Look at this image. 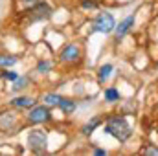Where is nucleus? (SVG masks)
Segmentation results:
<instances>
[{"mask_svg": "<svg viewBox=\"0 0 158 156\" xmlns=\"http://www.w3.org/2000/svg\"><path fill=\"white\" fill-rule=\"evenodd\" d=\"M134 26V15H129V17H125L121 22H119L118 26L114 28V33H116V40L123 39L129 31H131V28Z\"/></svg>", "mask_w": 158, "mask_h": 156, "instance_id": "obj_6", "label": "nucleus"}, {"mask_svg": "<svg viewBox=\"0 0 158 156\" xmlns=\"http://www.w3.org/2000/svg\"><path fill=\"white\" fill-rule=\"evenodd\" d=\"M142 154H145V156H158V149L156 147H153V145H149V147H145L143 151H142Z\"/></svg>", "mask_w": 158, "mask_h": 156, "instance_id": "obj_17", "label": "nucleus"}, {"mask_svg": "<svg viewBox=\"0 0 158 156\" xmlns=\"http://www.w3.org/2000/svg\"><path fill=\"white\" fill-rule=\"evenodd\" d=\"M2 77L9 79V81H15V79H19V74L17 72H2Z\"/></svg>", "mask_w": 158, "mask_h": 156, "instance_id": "obj_18", "label": "nucleus"}, {"mask_svg": "<svg viewBox=\"0 0 158 156\" xmlns=\"http://www.w3.org/2000/svg\"><path fill=\"white\" fill-rule=\"evenodd\" d=\"M114 28H116V20L107 11L105 13H99L94 18V22H92V31H98V33H105L107 35V33H112Z\"/></svg>", "mask_w": 158, "mask_h": 156, "instance_id": "obj_2", "label": "nucleus"}, {"mask_svg": "<svg viewBox=\"0 0 158 156\" xmlns=\"http://www.w3.org/2000/svg\"><path fill=\"white\" fill-rule=\"evenodd\" d=\"M42 99H44L48 105H59V99H61V96H57V94H46Z\"/></svg>", "mask_w": 158, "mask_h": 156, "instance_id": "obj_15", "label": "nucleus"}, {"mask_svg": "<svg viewBox=\"0 0 158 156\" xmlns=\"http://www.w3.org/2000/svg\"><path fill=\"white\" fill-rule=\"evenodd\" d=\"M28 77H22V76H19V79H15V83H13V90L17 92V90H22L26 84H28Z\"/></svg>", "mask_w": 158, "mask_h": 156, "instance_id": "obj_14", "label": "nucleus"}, {"mask_svg": "<svg viewBox=\"0 0 158 156\" xmlns=\"http://www.w3.org/2000/svg\"><path fill=\"white\" fill-rule=\"evenodd\" d=\"M94 154H98V156H103V154H107V151H103V149H96V151H94Z\"/></svg>", "mask_w": 158, "mask_h": 156, "instance_id": "obj_20", "label": "nucleus"}, {"mask_svg": "<svg viewBox=\"0 0 158 156\" xmlns=\"http://www.w3.org/2000/svg\"><path fill=\"white\" fill-rule=\"evenodd\" d=\"M28 147L35 154L46 153V147H48V136H46V132L44 130H31L28 134Z\"/></svg>", "mask_w": 158, "mask_h": 156, "instance_id": "obj_3", "label": "nucleus"}, {"mask_svg": "<svg viewBox=\"0 0 158 156\" xmlns=\"http://www.w3.org/2000/svg\"><path fill=\"white\" fill-rule=\"evenodd\" d=\"M103 97H105V101H109V103H116V101H119V90L116 86H109V88H105Z\"/></svg>", "mask_w": 158, "mask_h": 156, "instance_id": "obj_11", "label": "nucleus"}, {"mask_svg": "<svg viewBox=\"0 0 158 156\" xmlns=\"http://www.w3.org/2000/svg\"><path fill=\"white\" fill-rule=\"evenodd\" d=\"M112 70H114V66L112 64H103V66H99V72H98V81L99 83H105L107 79L112 76Z\"/></svg>", "mask_w": 158, "mask_h": 156, "instance_id": "obj_10", "label": "nucleus"}, {"mask_svg": "<svg viewBox=\"0 0 158 156\" xmlns=\"http://www.w3.org/2000/svg\"><path fill=\"white\" fill-rule=\"evenodd\" d=\"M83 7H86V9H94V7H98V4L96 2H88V0H83Z\"/></svg>", "mask_w": 158, "mask_h": 156, "instance_id": "obj_19", "label": "nucleus"}, {"mask_svg": "<svg viewBox=\"0 0 158 156\" xmlns=\"http://www.w3.org/2000/svg\"><path fill=\"white\" fill-rule=\"evenodd\" d=\"M99 125H101V117L94 116L90 121H88V123H86V125H85V127H83V129H81V132H83L85 136H88V134H92V132H94Z\"/></svg>", "mask_w": 158, "mask_h": 156, "instance_id": "obj_9", "label": "nucleus"}, {"mask_svg": "<svg viewBox=\"0 0 158 156\" xmlns=\"http://www.w3.org/2000/svg\"><path fill=\"white\" fill-rule=\"evenodd\" d=\"M105 132L116 138L119 143H125L132 136V127L123 116H110L105 123Z\"/></svg>", "mask_w": 158, "mask_h": 156, "instance_id": "obj_1", "label": "nucleus"}, {"mask_svg": "<svg viewBox=\"0 0 158 156\" xmlns=\"http://www.w3.org/2000/svg\"><path fill=\"white\" fill-rule=\"evenodd\" d=\"M79 57H81V50L77 44H68L61 51V59L64 63H76V61H79Z\"/></svg>", "mask_w": 158, "mask_h": 156, "instance_id": "obj_7", "label": "nucleus"}, {"mask_svg": "<svg viewBox=\"0 0 158 156\" xmlns=\"http://www.w3.org/2000/svg\"><path fill=\"white\" fill-rule=\"evenodd\" d=\"M50 117H52V112H50L48 107H35V109H31V112L28 114L30 123H33V125L44 123V121H48Z\"/></svg>", "mask_w": 158, "mask_h": 156, "instance_id": "obj_5", "label": "nucleus"}, {"mask_svg": "<svg viewBox=\"0 0 158 156\" xmlns=\"http://www.w3.org/2000/svg\"><path fill=\"white\" fill-rule=\"evenodd\" d=\"M50 17H52V7L46 2H39L30 9V20L31 22H39V20L50 18Z\"/></svg>", "mask_w": 158, "mask_h": 156, "instance_id": "obj_4", "label": "nucleus"}, {"mask_svg": "<svg viewBox=\"0 0 158 156\" xmlns=\"http://www.w3.org/2000/svg\"><path fill=\"white\" fill-rule=\"evenodd\" d=\"M17 63V57L13 55H0V66H13Z\"/></svg>", "mask_w": 158, "mask_h": 156, "instance_id": "obj_13", "label": "nucleus"}, {"mask_svg": "<svg viewBox=\"0 0 158 156\" xmlns=\"http://www.w3.org/2000/svg\"><path fill=\"white\" fill-rule=\"evenodd\" d=\"M22 2H33V0H22Z\"/></svg>", "mask_w": 158, "mask_h": 156, "instance_id": "obj_21", "label": "nucleus"}, {"mask_svg": "<svg viewBox=\"0 0 158 156\" xmlns=\"http://www.w3.org/2000/svg\"><path fill=\"white\" fill-rule=\"evenodd\" d=\"M59 107H61V110H63L64 114H72V112L77 109V103H76L74 99H68V97H61V99H59Z\"/></svg>", "mask_w": 158, "mask_h": 156, "instance_id": "obj_8", "label": "nucleus"}, {"mask_svg": "<svg viewBox=\"0 0 158 156\" xmlns=\"http://www.w3.org/2000/svg\"><path fill=\"white\" fill-rule=\"evenodd\" d=\"M33 103H35V99L33 97H28V96H20V97L11 99V105L13 107H31Z\"/></svg>", "mask_w": 158, "mask_h": 156, "instance_id": "obj_12", "label": "nucleus"}, {"mask_svg": "<svg viewBox=\"0 0 158 156\" xmlns=\"http://www.w3.org/2000/svg\"><path fill=\"white\" fill-rule=\"evenodd\" d=\"M50 68H52V63L50 61H40L39 64H37V70H39L40 74H46Z\"/></svg>", "mask_w": 158, "mask_h": 156, "instance_id": "obj_16", "label": "nucleus"}]
</instances>
